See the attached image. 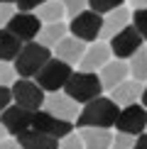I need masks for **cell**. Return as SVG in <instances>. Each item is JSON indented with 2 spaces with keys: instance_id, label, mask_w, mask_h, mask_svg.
<instances>
[{
  "instance_id": "cell-1",
  "label": "cell",
  "mask_w": 147,
  "mask_h": 149,
  "mask_svg": "<svg viewBox=\"0 0 147 149\" xmlns=\"http://www.w3.org/2000/svg\"><path fill=\"white\" fill-rule=\"evenodd\" d=\"M118 115H120V105L113 98L98 95V98L81 105V113L76 117V127L78 130H83V127H115Z\"/></svg>"
},
{
  "instance_id": "cell-2",
  "label": "cell",
  "mask_w": 147,
  "mask_h": 149,
  "mask_svg": "<svg viewBox=\"0 0 147 149\" xmlns=\"http://www.w3.org/2000/svg\"><path fill=\"white\" fill-rule=\"evenodd\" d=\"M52 59V52H49V47L39 44L37 39L32 42H24L20 54H17V59L12 61L17 69V76L20 78H34L37 73H39V69L47 64V61Z\"/></svg>"
},
{
  "instance_id": "cell-3",
  "label": "cell",
  "mask_w": 147,
  "mask_h": 149,
  "mask_svg": "<svg viewBox=\"0 0 147 149\" xmlns=\"http://www.w3.org/2000/svg\"><path fill=\"white\" fill-rule=\"evenodd\" d=\"M64 91L69 93V95L74 98V100H78V103H88V100H93V98H98L103 93V83H101V76H98L96 71H74L69 81H66V86H64Z\"/></svg>"
},
{
  "instance_id": "cell-4",
  "label": "cell",
  "mask_w": 147,
  "mask_h": 149,
  "mask_svg": "<svg viewBox=\"0 0 147 149\" xmlns=\"http://www.w3.org/2000/svg\"><path fill=\"white\" fill-rule=\"evenodd\" d=\"M71 73H74L71 64H66V61L52 56V59H49L47 64L39 69V73L34 76V81L44 88V93H54V91H61V88L66 86V81H69Z\"/></svg>"
},
{
  "instance_id": "cell-5",
  "label": "cell",
  "mask_w": 147,
  "mask_h": 149,
  "mask_svg": "<svg viewBox=\"0 0 147 149\" xmlns=\"http://www.w3.org/2000/svg\"><path fill=\"white\" fill-rule=\"evenodd\" d=\"M10 88H12V100L17 105L32 110V113L39 110V108H44V98H47L44 88H42L34 78H17Z\"/></svg>"
},
{
  "instance_id": "cell-6",
  "label": "cell",
  "mask_w": 147,
  "mask_h": 149,
  "mask_svg": "<svg viewBox=\"0 0 147 149\" xmlns=\"http://www.w3.org/2000/svg\"><path fill=\"white\" fill-rule=\"evenodd\" d=\"M101 29H103V15L91 10V8L78 12V15H74L71 22H69V32L74 37H78V39H83V42H96L101 37Z\"/></svg>"
},
{
  "instance_id": "cell-7",
  "label": "cell",
  "mask_w": 147,
  "mask_h": 149,
  "mask_svg": "<svg viewBox=\"0 0 147 149\" xmlns=\"http://www.w3.org/2000/svg\"><path fill=\"white\" fill-rule=\"evenodd\" d=\"M115 127H118V132L132 134V137L142 134L147 130V108H145V105H137V103L120 108V115H118Z\"/></svg>"
},
{
  "instance_id": "cell-8",
  "label": "cell",
  "mask_w": 147,
  "mask_h": 149,
  "mask_svg": "<svg viewBox=\"0 0 147 149\" xmlns=\"http://www.w3.org/2000/svg\"><path fill=\"white\" fill-rule=\"evenodd\" d=\"M142 42L145 39H142V34L137 32V27H135V24H127L125 29H120V32L108 42V44H110V52H113L115 59H125L127 61L140 47H142Z\"/></svg>"
},
{
  "instance_id": "cell-9",
  "label": "cell",
  "mask_w": 147,
  "mask_h": 149,
  "mask_svg": "<svg viewBox=\"0 0 147 149\" xmlns=\"http://www.w3.org/2000/svg\"><path fill=\"white\" fill-rule=\"evenodd\" d=\"M44 110H49V113L57 115V117H64V120L76 122L78 113H81V103L74 100L66 91H54V93H47V98H44Z\"/></svg>"
},
{
  "instance_id": "cell-10",
  "label": "cell",
  "mask_w": 147,
  "mask_h": 149,
  "mask_svg": "<svg viewBox=\"0 0 147 149\" xmlns=\"http://www.w3.org/2000/svg\"><path fill=\"white\" fill-rule=\"evenodd\" d=\"M32 127L34 130H39V132H47V134H52V137H66L69 132H74V127L76 125H71V120H64V117H57V115H52L49 110H34V115H32Z\"/></svg>"
},
{
  "instance_id": "cell-11",
  "label": "cell",
  "mask_w": 147,
  "mask_h": 149,
  "mask_svg": "<svg viewBox=\"0 0 147 149\" xmlns=\"http://www.w3.org/2000/svg\"><path fill=\"white\" fill-rule=\"evenodd\" d=\"M42 22L39 17H37V12H24V10H17L15 15L10 17V22H8V29L15 37H20L22 42H32L37 39V34H39V29H42Z\"/></svg>"
},
{
  "instance_id": "cell-12",
  "label": "cell",
  "mask_w": 147,
  "mask_h": 149,
  "mask_svg": "<svg viewBox=\"0 0 147 149\" xmlns=\"http://www.w3.org/2000/svg\"><path fill=\"white\" fill-rule=\"evenodd\" d=\"M32 110L22 108V105H8V108L3 110V115H0V122L5 125L10 137H17V134H22L24 130L32 127Z\"/></svg>"
},
{
  "instance_id": "cell-13",
  "label": "cell",
  "mask_w": 147,
  "mask_h": 149,
  "mask_svg": "<svg viewBox=\"0 0 147 149\" xmlns=\"http://www.w3.org/2000/svg\"><path fill=\"white\" fill-rule=\"evenodd\" d=\"M110 44L108 42H91V47L86 49L83 59L78 61V69L81 71H101L103 66L110 61Z\"/></svg>"
},
{
  "instance_id": "cell-14",
  "label": "cell",
  "mask_w": 147,
  "mask_h": 149,
  "mask_svg": "<svg viewBox=\"0 0 147 149\" xmlns=\"http://www.w3.org/2000/svg\"><path fill=\"white\" fill-rule=\"evenodd\" d=\"M132 22V15H130V10L127 8H115V10H110L106 17H103V29H101V39L103 42H110L115 34L120 32V29H125L127 24Z\"/></svg>"
},
{
  "instance_id": "cell-15",
  "label": "cell",
  "mask_w": 147,
  "mask_h": 149,
  "mask_svg": "<svg viewBox=\"0 0 147 149\" xmlns=\"http://www.w3.org/2000/svg\"><path fill=\"white\" fill-rule=\"evenodd\" d=\"M83 54H86V42L78 39V37H74V34H66L64 39L54 47V56L66 61V64H71V66L78 64V61L83 59Z\"/></svg>"
},
{
  "instance_id": "cell-16",
  "label": "cell",
  "mask_w": 147,
  "mask_h": 149,
  "mask_svg": "<svg viewBox=\"0 0 147 149\" xmlns=\"http://www.w3.org/2000/svg\"><path fill=\"white\" fill-rule=\"evenodd\" d=\"M142 88H145L142 81L125 78L123 83H118L113 91H110V98H113L120 108H125V105H132V103H137L140 98H142Z\"/></svg>"
},
{
  "instance_id": "cell-17",
  "label": "cell",
  "mask_w": 147,
  "mask_h": 149,
  "mask_svg": "<svg viewBox=\"0 0 147 149\" xmlns=\"http://www.w3.org/2000/svg\"><path fill=\"white\" fill-rule=\"evenodd\" d=\"M127 73H130V66L125 64V59H110L106 66L101 69V83L106 91H113L118 83H123V81L127 78Z\"/></svg>"
},
{
  "instance_id": "cell-18",
  "label": "cell",
  "mask_w": 147,
  "mask_h": 149,
  "mask_svg": "<svg viewBox=\"0 0 147 149\" xmlns=\"http://www.w3.org/2000/svg\"><path fill=\"white\" fill-rule=\"evenodd\" d=\"M17 142H20L22 149H59V139L52 137L47 132H39V130L29 127L24 130L22 134H17Z\"/></svg>"
},
{
  "instance_id": "cell-19",
  "label": "cell",
  "mask_w": 147,
  "mask_h": 149,
  "mask_svg": "<svg viewBox=\"0 0 147 149\" xmlns=\"http://www.w3.org/2000/svg\"><path fill=\"white\" fill-rule=\"evenodd\" d=\"M78 134H81L86 149H110L115 137L110 134V127H83Z\"/></svg>"
},
{
  "instance_id": "cell-20",
  "label": "cell",
  "mask_w": 147,
  "mask_h": 149,
  "mask_svg": "<svg viewBox=\"0 0 147 149\" xmlns=\"http://www.w3.org/2000/svg\"><path fill=\"white\" fill-rule=\"evenodd\" d=\"M66 32H69V27H66L64 22H49V24H42L39 34H37V42L39 44H44L49 49H54L59 44L61 39L66 37Z\"/></svg>"
},
{
  "instance_id": "cell-21",
  "label": "cell",
  "mask_w": 147,
  "mask_h": 149,
  "mask_svg": "<svg viewBox=\"0 0 147 149\" xmlns=\"http://www.w3.org/2000/svg\"><path fill=\"white\" fill-rule=\"evenodd\" d=\"M24 42L20 39V37H15L10 32L8 27L0 29V61H15L17 54H20Z\"/></svg>"
},
{
  "instance_id": "cell-22",
  "label": "cell",
  "mask_w": 147,
  "mask_h": 149,
  "mask_svg": "<svg viewBox=\"0 0 147 149\" xmlns=\"http://www.w3.org/2000/svg\"><path fill=\"white\" fill-rule=\"evenodd\" d=\"M64 15H66V8H64L61 0H47L44 5L37 8V17H39L44 24H49V22H61V20H64Z\"/></svg>"
},
{
  "instance_id": "cell-23",
  "label": "cell",
  "mask_w": 147,
  "mask_h": 149,
  "mask_svg": "<svg viewBox=\"0 0 147 149\" xmlns=\"http://www.w3.org/2000/svg\"><path fill=\"white\" fill-rule=\"evenodd\" d=\"M127 66H130V76L137 81H147V47H140L137 52L127 59Z\"/></svg>"
},
{
  "instance_id": "cell-24",
  "label": "cell",
  "mask_w": 147,
  "mask_h": 149,
  "mask_svg": "<svg viewBox=\"0 0 147 149\" xmlns=\"http://www.w3.org/2000/svg\"><path fill=\"white\" fill-rule=\"evenodd\" d=\"M17 78L20 76H17L15 64L12 61H0V86H12Z\"/></svg>"
},
{
  "instance_id": "cell-25",
  "label": "cell",
  "mask_w": 147,
  "mask_h": 149,
  "mask_svg": "<svg viewBox=\"0 0 147 149\" xmlns=\"http://www.w3.org/2000/svg\"><path fill=\"white\" fill-rule=\"evenodd\" d=\"M120 5H125V0H88V8L101 12V15H108L110 10L120 8Z\"/></svg>"
},
{
  "instance_id": "cell-26",
  "label": "cell",
  "mask_w": 147,
  "mask_h": 149,
  "mask_svg": "<svg viewBox=\"0 0 147 149\" xmlns=\"http://www.w3.org/2000/svg\"><path fill=\"white\" fill-rule=\"evenodd\" d=\"M132 24L137 27V32L142 34V39L147 42V8H137L132 12Z\"/></svg>"
},
{
  "instance_id": "cell-27",
  "label": "cell",
  "mask_w": 147,
  "mask_h": 149,
  "mask_svg": "<svg viewBox=\"0 0 147 149\" xmlns=\"http://www.w3.org/2000/svg\"><path fill=\"white\" fill-rule=\"evenodd\" d=\"M59 149H86V147H83V139H81V134H76V132H69L66 137H61V139H59Z\"/></svg>"
},
{
  "instance_id": "cell-28",
  "label": "cell",
  "mask_w": 147,
  "mask_h": 149,
  "mask_svg": "<svg viewBox=\"0 0 147 149\" xmlns=\"http://www.w3.org/2000/svg\"><path fill=\"white\" fill-rule=\"evenodd\" d=\"M135 144V137L132 134H125V132H118L113 137V144H110V149H132Z\"/></svg>"
},
{
  "instance_id": "cell-29",
  "label": "cell",
  "mask_w": 147,
  "mask_h": 149,
  "mask_svg": "<svg viewBox=\"0 0 147 149\" xmlns=\"http://www.w3.org/2000/svg\"><path fill=\"white\" fill-rule=\"evenodd\" d=\"M61 3H64V8H66V15L74 17V15H78V12L86 10L88 0H61Z\"/></svg>"
},
{
  "instance_id": "cell-30",
  "label": "cell",
  "mask_w": 147,
  "mask_h": 149,
  "mask_svg": "<svg viewBox=\"0 0 147 149\" xmlns=\"http://www.w3.org/2000/svg\"><path fill=\"white\" fill-rule=\"evenodd\" d=\"M17 12V8H12L10 3H0V29L3 27H8V22H10V17Z\"/></svg>"
},
{
  "instance_id": "cell-31",
  "label": "cell",
  "mask_w": 147,
  "mask_h": 149,
  "mask_svg": "<svg viewBox=\"0 0 147 149\" xmlns=\"http://www.w3.org/2000/svg\"><path fill=\"white\" fill-rule=\"evenodd\" d=\"M10 103H12V88L10 86H0V115Z\"/></svg>"
},
{
  "instance_id": "cell-32",
  "label": "cell",
  "mask_w": 147,
  "mask_h": 149,
  "mask_svg": "<svg viewBox=\"0 0 147 149\" xmlns=\"http://www.w3.org/2000/svg\"><path fill=\"white\" fill-rule=\"evenodd\" d=\"M47 0H17V10H24V12H32V10H37L39 5H44Z\"/></svg>"
},
{
  "instance_id": "cell-33",
  "label": "cell",
  "mask_w": 147,
  "mask_h": 149,
  "mask_svg": "<svg viewBox=\"0 0 147 149\" xmlns=\"http://www.w3.org/2000/svg\"><path fill=\"white\" fill-rule=\"evenodd\" d=\"M0 149H22V147H20V142H17V137H5L0 142Z\"/></svg>"
},
{
  "instance_id": "cell-34",
  "label": "cell",
  "mask_w": 147,
  "mask_h": 149,
  "mask_svg": "<svg viewBox=\"0 0 147 149\" xmlns=\"http://www.w3.org/2000/svg\"><path fill=\"white\" fill-rule=\"evenodd\" d=\"M132 149H147V134H145V132L135 137V144H132Z\"/></svg>"
},
{
  "instance_id": "cell-35",
  "label": "cell",
  "mask_w": 147,
  "mask_h": 149,
  "mask_svg": "<svg viewBox=\"0 0 147 149\" xmlns=\"http://www.w3.org/2000/svg\"><path fill=\"white\" fill-rule=\"evenodd\" d=\"M130 5L135 10H137V8H147V0H130Z\"/></svg>"
},
{
  "instance_id": "cell-36",
  "label": "cell",
  "mask_w": 147,
  "mask_h": 149,
  "mask_svg": "<svg viewBox=\"0 0 147 149\" xmlns=\"http://www.w3.org/2000/svg\"><path fill=\"white\" fill-rule=\"evenodd\" d=\"M5 137H10V134H8V130H5V125H3V122H0V142H3Z\"/></svg>"
},
{
  "instance_id": "cell-37",
  "label": "cell",
  "mask_w": 147,
  "mask_h": 149,
  "mask_svg": "<svg viewBox=\"0 0 147 149\" xmlns=\"http://www.w3.org/2000/svg\"><path fill=\"white\" fill-rule=\"evenodd\" d=\"M140 103L147 108V83H145V88H142V98H140Z\"/></svg>"
},
{
  "instance_id": "cell-38",
  "label": "cell",
  "mask_w": 147,
  "mask_h": 149,
  "mask_svg": "<svg viewBox=\"0 0 147 149\" xmlns=\"http://www.w3.org/2000/svg\"><path fill=\"white\" fill-rule=\"evenodd\" d=\"M0 3H10L12 5V3H17V0H0Z\"/></svg>"
}]
</instances>
